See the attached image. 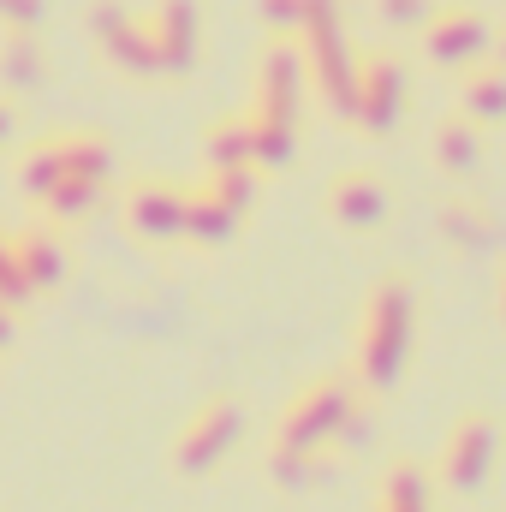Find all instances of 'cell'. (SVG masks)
Instances as JSON below:
<instances>
[{"instance_id": "6da1fadb", "label": "cell", "mask_w": 506, "mask_h": 512, "mask_svg": "<svg viewBox=\"0 0 506 512\" xmlns=\"http://www.w3.org/2000/svg\"><path fill=\"white\" fill-rule=\"evenodd\" d=\"M405 328H411V292L405 280H387L370 292V316H364V370L370 382H387L405 358Z\"/></svg>"}, {"instance_id": "7a4b0ae2", "label": "cell", "mask_w": 506, "mask_h": 512, "mask_svg": "<svg viewBox=\"0 0 506 512\" xmlns=\"http://www.w3.org/2000/svg\"><path fill=\"white\" fill-rule=\"evenodd\" d=\"M239 429H245L239 405H233V399H209V405H203V411H191V423L179 429V441H173V465H179V471H191V477L215 471V465L233 453Z\"/></svg>"}, {"instance_id": "3957f363", "label": "cell", "mask_w": 506, "mask_h": 512, "mask_svg": "<svg viewBox=\"0 0 506 512\" xmlns=\"http://www.w3.org/2000/svg\"><path fill=\"white\" fill-rule=\"evenodd\" d=\"M489 465H495V423L489 417H459L447 447H441V483L465 495L489 477Z\"/></svg>"}, {"instance_id": "277c9868", "label": "cell", "mask_w": 506, "mask_h": 512, "mask_svg": "<svg viewBox=\"0 0 506 512\" xmlns=\"http://www.w3.org/2000/svg\"><path fill=\"white\" fill-rule=\"evenodd\" d=\"M328 209H334L340 221H352V227H370V221H381V215H387V191H381L376 179L352 173V179L328 185Z\"/></svg>"}, {"instance_id": "5b68a950", "label": "cell", "mask_w": 506, "mask_h": 512, "mask_svg": "<svg viewBox=\"0 0 506 512\" xmlns=\"http://www.w3.org/2000/svg\"><path fill=\"white\" fill-rule=\"evenodd\" d=\"M131 227L137 233H173L185 227V197L167 185H137L131 191Z\"/></svg>"}, {"instance_id": "8992f818", "label": "cell", "mask_w": 506, "mask_h": 512, "mask_svg": "<svg viewBox=\"0 0 506 512\" xmlns=\"http://www.w3.org/2000/svg\"><path fill=\"white\" fill-rule=\"evenodd\" d=\"M376 512H429V477L417 465H393L387 483H381Z\"/></svg>"}, {"instance_id": "52a82bcc", "label": "cell", "mask_w": 506, "mask_h": 512, "mask_svg": "<svg viewBox=\"0 0 506 512\" xmlns=\"http://www.w3.org/2000/svg\"><path fill=\"white\" fill-rule=\"evenodd\" d=\"M441 155H447V167L459 173V167H471V161H477V143H471L459 126H447V131H441Z\"/></svg>"}, {"instance_id": "ba28073f", "label": "cell", "mask_w": 506, "mask_h": 512, "mask_svg": "<svg viewBox=\"0 0 506 512\" xmlns=\"http://www.w3.org/2000/svg\"><path fill=\"white\" fill-rule=\"evenodd\" d=\"M501 316H506V268H501Z\"/></svg>"}, {"instance_id": "9c48e42d", "label": "cell", "mask_w": 506, "mask_h": 512, "mask_svg": "<svg viewBox=\"0 0 506 512\" xmlns=\"http://www.w3.org/2000/svg\"><path fill=\"white\" fill-rule=\"evenodd\" d=\"M0 131H6V114H0Z\"/></svg>"}]
</instances>
